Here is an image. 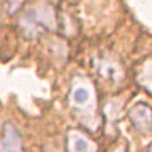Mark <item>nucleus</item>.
Returning a JSON list of instances; mask_svg holds the SVG:
<instances>
[{
	"mask_svg": "<svg viewBox=\"0 0 152 152\" xmlns=\"http://www.w3.org/2000/svg\"><path fill=\"white\" fill-rule=\"evenodd\" d=\"M68 102L75 116H78L83 124L95 130L97 128V95H95L92 81L86 76H76L71 83Z\"/></svg>",
	"mask_w": 152,
	"mask_h": 152,
	"instance_id": "obj_1",
	"label": "nucleus"
},
{
	"mask_svg": "<svg viewBox=\"0 0 152 152\" xmlns=\"http://www.w3.org/2000/svg\"><path fill=\"white\" fill-rule=\"evenodd\" d=\"M95 66H97L98 73L102 75L104 79L111 81V83H119V81L122 79V70H121V66H119V64H116V62H113L109 59H102L95 64Z\"/></svg>",
	"mask_w": 152,
	"mask_h": 152,
	"instance_id": "obj_6",
	"label": "nucleus"
},
{
	"mask_svg": "<svg viewBox=\"0 0 152 152\" xmlns=\"http://www.w3.org/2000/svg\"><path fill=\"white\" fill-rule=\"evenodd\" d=\"M138 83L152 94V60H147L138 71Z\"/></svg>",
	"mask_w": 152,
	"mask_h": 152,
	"instance_id": "obj_7",
	"label": "nucleus"
},
{
	"mask_svg": "<svg viewBox=\"0 0 152 152\" xmlns=\"http://www.w3.org/2000/svg\"><path fill=\"white\" fill-rule=\"evenodd\" d=\"M151 152H152V149H151Z\"/></svg>",
	"mask_w": 152,
	"mask_h": 152,
	"instance_id": "obj_9",
	"label": "nucleus"
},
{
	"mask_svg": "<svg viewBox=\"0 0 152 152\" xmlns=\"http://www.w3.org/2000/svg\"><path fill=\"white\" fill-rule=\"evenodd\" d=\"M19 26L22 28V33L28 38H35L43 30H54L57 19L52 5L48 3L46 0L30 5L22 11L19 18Z\"/></svg>",
	"mask_w": 152,
	"mask_h": 152,
	"instance_id": "obj_2",
	"label": "nucleus"
},
{
	"mask_svg": "<svg viewBox=\"0 0 152 152\" xmlns=\"http://www.w3.org/2000/svg\"><path fill=\"white\" fill-rule=\"evenodd\" d=\"M128 117L140 132L147 133L152 130V108L146 102H136L128 109Z\"/></svg>",
	"mask_w": 152,
	"mask_h": 152,
	"instance_id": "obj_3",
	"label": "nucleus"
},
{
	"mask_svg": "<svg viewBox=\"0 0 152 152\" xmlns=\"http://www.w3.org/2000/svg\"><path fill=\"white\" fill-rule=\"evenodd\" d=\"M22 2H24V0H8V3H10V11H14V10H18L19 5H21Z\"/></svg>",
	"mask_w": 152,
	"mask_h": 152,
	"instance_id": "obj_8",
	"label": "nucleus"
},
{
	"mask_svg": "<svg viewBox=\"0 0 152 152\" xmlns=\"http://www.w3.org/2000/svg\"><path fill=\"white\" fill-rule=\"evenodd\" d=\"M0 152H22L21 135L10 124L5 125L3 135L0 138Z\"/></svg>",
	"mask_w": 152,
	"mask_h": 152,
	"instance_id": "obj_5",
	"label": "nucleus"
},
{
	"mask_svg": "<svg viewBox=\"0 0 152 152\" xmlns=\"http://www.w3.org/2000/svg\"><path fill=\"white\" fill-rule=\"evenodd\" d=\"M66 149L68 152H97V144L89 140L84 133L71 130L68 132V138H66Z\"/></svg>",
	"mask_w": 152,
	"mask_h": 152,
	"instance_id": "obj_4",
	"label": "nucleus"
}]
</instances>
